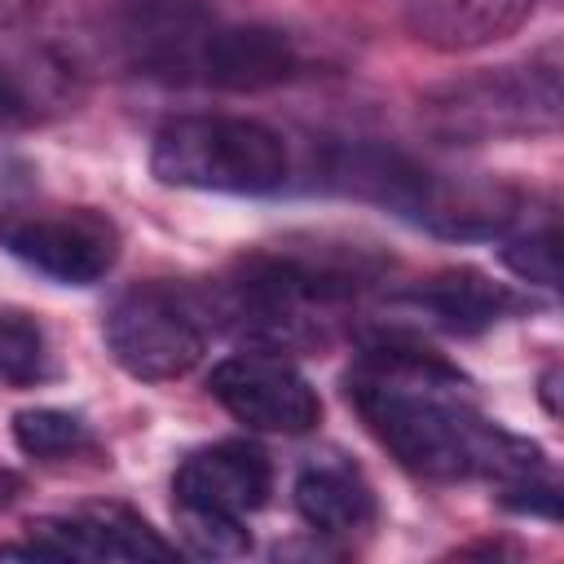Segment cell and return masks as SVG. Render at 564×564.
<instances>
[{
	"label": "cell",
	"instance_id": "1",
	"mask_svg": "<svg viewBox=\"0 0 564 564\" xmlns=\"http://www.w3.org/2000/svg\"><path fill=\"white\" fill-rule=\"evenodd\" d=\"M344 392L370 436L414 476L427 480H524L546 471V454L485 419L471 383L441 352L379 335L352 361Z\"/></svg>",
	"mask_w": 564,
	"mask_h": 564
},
{
	"label": "cell",
	"instance_id": "2",
	"mask_svg": "<svg viewBox=\"0 0 564 564\" xmlns=\"http://www.w3.org/2000/svg\"><path fill=\"white\" fill-rule=\"evenodd\" d=\"M330 185L441 238H494L524 220V194L494 176L436 172L388 145H339Z\"/></svg>",
	"mask_w": 564,
	"mask_h": 564
},
{
	"label": "cell",
	"instance_id": "3",
	"mask_svg": "<svg viewBox=\"0 0 564 564\" xmlns=\"http://www.w3.org/2000/svg\"><path fill=\"white\" fill-rule=\"evenodd\" d=\"M419 123L436 141L471 145L498 137H538L560 128V53L485 66L419 97Z\"/></svg>",
	"mask_w": 564,
	"mask_h": 564
},
{
	"label": "cell",
	"instance_id": "4",
	"mask_svg": "<svg viewBox=\"0 0 564 564\" xmlns=\"http://www.w3.org/2000/svg\"><path fill=\"white\" fill-rule=\"evenodd\" d=\"M150 172L198 194H273L291 181V150L247 115H176L150 141Z\"/></svg>",
	"mask_w": 564,
	"mask_h": 564
},
{
	"label": "cell",
	"instance_id": "5",
	"mask_svg": "<svg viewBox=\"0 0 564 564\" xmlns=\"http://www.w3.org/2000/svg\"><path fill=\"white\" fill-rule=\"evenodd\" d=\"M106 348L115 366L145 383H167L189 375L207 352V322L203 304L167 282H137L128 286L101 322Z\"/></svg>",
	"mask_w": 564,
	"mask_h": 564
},
{
	"label": "cell",
	"instance_id": "6",
	"mask_svg": "<svg viewBox=\"0 0 564 564\" xmlns=\"http://www.w3.org/2000/svg\"><path fill=\"white\" fill-rule=\"evenodd\" d=\"M0 247L62 286H93L119 264L123 234L101 207L40 203L0 212Z\"/></svg>",
	"mask_w": 564,
	"mask_h": 564
},
{
	"label": "cell",
	"instance_id": "7",
	"mask_svg": "<svg viewBox=\"0 0 564 564\" xmlns=\"http://www.w3.org/2000/svg\"><path fill=\"white\" fill-rule=\"evenodd\" d=\"M300 75H308V53L291 31L212 13L176 84L216 88V93H264V88L295 84Z\"/></svg>",
	"mask_w": 564,
	"mask_h": 564
},
{
	"label": "cell",
	"instance_id": "8",
	"mask_svg": "<svg viewBox=\"0 0 564 564\" xmlns=\"http://www.w3.org/2000/svg\"><path fill=\"white\" fill-rule=\"evenodd\" d=\"M207 392L251 432L304 436L322 423L317 388L278 352H234L212 366Z\"/></svg>",
	"mask_w": 564,
	"mask_h": 564
},
{
	"label": "cell",
	"instance_id": "9",
	"mask_svg": "<svg viewBox=\"0 0 564 564\" xmlns=\"http://www.w3.org/2000/svg\"><path fill=\"white\" fill-rule=\"evenodd\" d=\"M273 494V463L256 441H216L194 454L172 476V507L212 511L247 520Z\"/></svg>",
	"mask_w": 564,
	"mask_h": 564
},
{
	"label": "cell",
	"instance_id": "10",
	"mask_svg": "<svg viewBox=\"0 0 564 564\" xmlns=\"http://www.w3.org/2000/svg\"><path fill=\"white\" fill-rule=\"evenodd\" d=\"M40 560H167L172 542L123 502H84L31 524Z\"/></svg>",
	"mask_w": 564,
	"mask_h": 564
},
{
	"label": "cell",
	"instance_id": "11",
	"mask_svg": "<svg viewBox=\"0 0 564 564\" xmlns=\"http://www.w3.org/2000/svg\"><path fill=\"white\" fill-rule=\"evenodd\" d=\"M397 304L419 317L423 326L449 330V335H476L520 308V300L502 286L489 282L480 269H441L397 295Z\"/></svg>",
	"mask_w": 564,
	"mask_h": 564
},
{
	"label": "cell",
	"instance_id": "12",
	"mask_svg": "<svg viewBox=\"0 0 564 564\" xmlns=\"http://www.w3.org/2000/svg\"><path fill=\"white\" fill-rule=\"evenodd\" d=\"M405 31L436 53H471L520 31L538 0H397Z\"/></svg>",
	"mask_w": 564,
	"mask_h": 564
},
{
	"label": "cell",
	"instance_id": "13",
	"mask_svg": "<svg viewBox=\"0 0 564 564\" xmlns=\"http://www.w3.org/2000/svg\"><path fill=\"white\" fill-rule=\"evenodd\" d=\"M291 498H295L300 520L308 529H317V533H330V538L357 533V529H366L375 520V489L361 476V467L348 463L344 454L308 458L295 471Z\"/></svg>",
	"mask_w": 564,
	"mask_h": 564
},
{
	"label": "cell",
	"instance_id": "14",
	"mask_svg": "<svg viewBox=\"0 0 564 564\" xmlns=\"http://www.w3.org/2000/svg\"><path fill=\"white\" fill-rule=\"evenodd\" d=\"M13 445L26 458H40V463H62V458L97 449L93 427L84 423V414H70V410H57V405L18 410L13 414Z\"/></svg>",
	"mask_w": 564,
	"mask_h": 564
},
{
	"label": "cell",
	"instance_id": "15",
	"mask_svg": "<svg viewBox=\"0 0 564 564\" xmlns=\"http://www.w3.org/2000/svg\"><path fill=\"white\" fill-rule=\"evenodd\" d=\"M53 375V357L44 330L26 313H0V379L13 388L44 383Z\"/></svg>",
	"mask_w": 564,
	"mask_h": 564
},
{
	"label": "cell",
	"instance_id": "16",
	"mask_svg": "<svg viewBox=\"0 0 564 564\" xmlns=\"http://www.w3.org/2000/svg\"><path fill=\"white\" fill-rule=\"evenodd\" d=\"M560 234H555V220L542 216L538 225H524L520 234H507L502 242V264L524 278L529 286H555L560 282Z\"/></svg>",
	"mask_w": 564,
	"mask_h": 564
},
{
	"label": "cell",
	"instance_id": "17",
	"mask_svg": "<svg viewBox=\"0 0 564 564\" xmlns=\"http://www.w3.org/2000/svg\"><path fill=\"white\" fill-rule=\"evenodd\" d=\"M176 511V524H181V538L194 555H207V560H234V555H247L251 551V533L242 529V520L234 516H212V511H189V507H172Z\"/></svg>",
	"mask_w": 564,
	"mask_h": 564
},
{
	"label": "cell",
	"instance_id": "18",
	"mask_svg": "<svg viewBox=\"0 0 564 564\" xmlns=\"http://www.w3.org/2000/svg\"><path fill=\"white\" fill-rule=\"evenodd\" d=\"M40 115V101L31 93V84L0 62V128H18V123H31Z\"/></svg>",
	"mask_w": 564,
	"mask_h": 564
},
{
	"label": "cell",
	"instance_id": "19",
	"mask_svg": "<svg viewBox=\"0 0 564 564\" xmlns=\"http://www.w3.org/2000/svg\"><path fill=\"white\" fill-rule=\"evenodd\" d=\"M48 0H0V31H13V26H26L44 13Z\"/></svg>",
	"mask_w": 564,
	"mask_h": 564
},
{
	"label": "cell",
	"instance_id": "20",
	"mask_svg": "<svg viewBox=\"0 0 564 564\" xmlns=\"http://www.w3.org/2000/svg\"><path fill=\"white\" fill-rule=\"evenodd\" d=\"M555 383H560V370L551 366V370L542 375V388H538V392H542V405H546V414H560V401H555Z\"/></svg>",
	"mask_w": 564,
	"mask_h": 564
}]
</instances>
